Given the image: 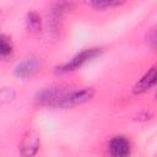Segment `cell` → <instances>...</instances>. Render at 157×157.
<instances>
[{"mask_svg":"<svg viewBox=\"0 0 157 157\" xmlns=\"http://www.w3.org/2000/svg\"><path fill=\"white\" fill-rule=\"evenodd\" d=\"M39 67H40V61L37 58H28L16 65L13 74L17 77L26 78V77L33 76L39 70Z\"/></svg>","mask_w":157,"mask_h":157,"instance_id":"obj_6","label":"cell"},{"mask_svg":"<svg viewBox=\"0 0 157 157\" xmlns=\"http://www.w3.org/2000/svg\"><path fill=\"white\" fill-rule=\"evenodd\" d=\"M11 53H12L11 40L4 34H0V58H6L11 55Z\"/></svg>","mask_w":157,"mask_h":157,"instance_id":"obj_9","label":"cell"},{"mask_svg":"<svg viewBox=\"0 0 157 157\" xmlns=\"http://www.w3.org/2000/svg\"><path fill=\"white\" fill-rule=\"evenodd\" d=\"M15 98V91L9 87L0 88V103H7Z\"/></svg>","mask_w":157,"mask_h":157,"instance_id":"obj_11","label":"cell"},{"mask_svg":"<svg viewBox=\"0 0 157 157\" xmlns=\"http://www.w3.org/2000/svg\"><path fill=\"white\" fill-rule=\"evenodd\" d=\"M70 90L61 87V86H56V87H50V88H44L40 92L37 93L36 96V101L39 104L43 105H52V107H56L58 102L63 98V96L69 92Z\"/></svg>","mask_w":157,"mask_h":157,"instance_id":"obj_3","label":"cell"},{"mask_svg":"<svg viewBox=\"0 0 157 157\" xmlns=\"http://www.w3.org/2000/svg\"><path fill=\"white\" fill-rule=\"evenodd\" d=\"M124 2L123 1H117V0H94V1H91L90 5L94 9H98V10H103V9H107V7H114V6H119V5H123Z\"/></svg>","mask_w":157,"mask_h":157,"instance_id":"obj_10","label":"cell"},{"mask_svg":"<svg viewBox=\"0 0 157 157\" xmlns=\"http://www.w3.org/2000/svg\"><path fill=\"white\" fill-rule=\"evenodd\" d=\"M108 148L112 157H129L131 153L130 142L124 136H114L109 141Z\"/></svg>","mask_w":157,"mask_h":157,"instance_id":"obj_5","label":"cell"},{"mask_svg":"<svg viewBox=\"0 0 157 157\" xmlns=\"http://www.w3.org/2000/svg\"><path fill=\"white\" fill-rule=\"evenodd\" d=\"M26 25H27V28L31 32H39L40 28H42V18L37 12L31 11V12L27 13Z\"/></svg>","mask_w":157,"mask_h":157,"instance_id":"obj_8","label":"cell"},{"mask_svg":"<svg viewBox=\"0 0 157 157\" xmlns=\"http://www.w3.org/2000/svg\"><path fill=\"white\" fill-rule=\"evenodd\" d=\"M94 96V90L92 87H85L81 90H72L66 92L63 98L58 102L56 108H71L88 102Z\"/></svg>","mask_w":157,"mask_h":157,"instance_id":"obj_2","label":"cell"},{"mask_svg":"<svg viewBox=\"0 0 157 157\" xmlns=\"http://www.w3.org/2000/svg\"><path fill=\"white\" fill-rule=\"evenodd\" d=\"M40 146V137L38 132L33 129L27 130L23 135L21 144H20V151L23 157H33Z\"/></svg>","mask_w":157,"mask_h":157,"instance_id":"obj_4","label":"cell"},{"mask_svg":"<svg viewBox=\"0 0 157 157\" xmlns=\"http://www.w3.org/2000/svg\"><path fill=\"white\" fill-rule=\"evenodd\" d=\"M102 54V49L101 48H90V49H85L82 52H80L78 54H76L70 61L60 65L56 67V72L58 74H65V72H70L74 70L80 69L81 66H83L85 64L92 61L93 59H96L97 56H99Z\"/></svg>","mask_w":157,"mask_h":157,"instance_id":"obj_1","label":"cell"},{"mask_svg":"<svg viewBox=\"0 0 157 157\" xmlns=\"http://www.w3.org/2000/svg\"><path fill=\"white\" fill-rule=\"evenodd\" d=\"M156 78H157V71H156V66L153 65L134 86L132 88V93L134 94H140L144 93L148 90H151L155 85H156Z\"/></svg>","mask_w":157,"mask_h":157,"instance_id":"obj_7","label":"cell"}]
</instances>
